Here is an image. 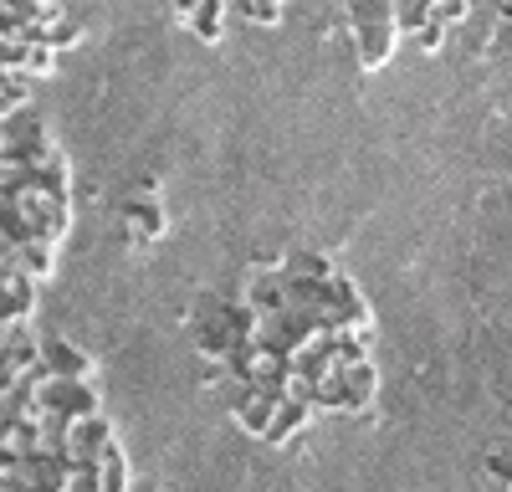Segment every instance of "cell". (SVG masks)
I'll return each mask as SVG.
<instances>
[{
	"instance_id": "6da1fadb",
	"label": "cell",
	"mask_w": 512,
	"mask_h": 492,
	"mask_svg": "<svg viewBox=\"0 0 512 492\" xmlns=\"http://www.w3.org/2000/svg\"><path fill=\"white\" fill-rule=\"evenodd\" d=\"M231 416L246 436H267L272 421H277V400L267 390H256V385H241V395L231 400Z\"/></svg>"
},
{
	"instance_id": "7a4b0ae2",
	"label": "cell",
	"mask_w": 512,
	"mask_h": 492,
	"mask_svg": "<svg viewBox=\"0 0 512 492\" xmlns=\"http://www.w3.org/2000/svg\"><path fill=\"white\" fill-rule=\"evenodd\" d=\"M308 421H313V400H303V395H282V400H277V421H272V431H267L262 441L282 446V441H292L297 431H303Z\"/></svg>"
},
{
	"instance_id": "3957f363",
	"label": "cell",
	"mask_w": 512,
	"mask_h": 492,
	"mask_svg": "<svg viewBox=\"0 0 512 492\" xmlns=\"http://www.w3.org/2000/svg\"><path fill=\"white\" fill-rule=\"evenodd\" d=\"M41 359H47L52 375H72V380H88L93 375V359L82 354L77 344H67V339H47V344H41Z\"/></svg>"
},
{
	"instance_id": "277c9868",
	"label": "cell",
	"mask_w": 512,
	"mask_h": 492,
	"mask_svg": "<svg viewBox=\"0 0 512 492\" xmlns=\"http://www.w3.org/2000/svg\"><path fill=\"white\" fill-rule=\"evenodd\" d=\"M31 308H36V277L6 267V323H31Z\"/></svg>"
},
{
	"instance_id": "5b68a950",
	"label": "cell",
	"mask_w": 512,
	"mask_h": 492,
	"mask_svg": "<svg viewBox=\"0 0 512 492\" xmlns=\"http://www.w3.org/2000/svg\"><path fill=\"white\" fill-rule=\"evenodd\" d=\"M123 221H128V241H134V246H149V241L164 236V211H159V205H149V200L134 205Z\"/></svg>"
},
{
	"instance_id": "8992f818",
	"label": "cell",
	"mask_w": 512,
	"mask_h": 492,
	"mask_svg": "<svg viewBox=\"0 0 512 492\" xmlns=\"http://www.w3.org/2000/svg\"><path fill=\"white\" fill-rule=\"evenodd\" d=\"M226 6H231V0H200V6L185 16L190 31H195L200 41H221V31H226Z\"/></svg>"
},
{
	"instance_id": "52a82bcc",
	"label": "cell",
	"mask_w": 512,
	"mask_h": 492,
	"mask_svg": "<svg viewBox=\"0 0 512 492\" xmlns=\"http://www.w3.org/2000/svg\"><path fill=\"white\" fill-rule=\"evenodd\" d=\"M344 380H349V390H354V400H359V410L374 400V390H379V380H374V364L364 359V364H354V369H344Z\"/></svg>"
},
{
	"instance_id": "ba28073f",
	"label": "cell",
	"mask_w": 512,
	"mask_h": 492,
	"mask_svg": "<svg viewBox=\"0 0 512 492\" xmlns=\"http://www.w3.org/2000/svg\"><path fill=\"white\" fill-rule=\"evenodd\" d=\"M231 6H236L246 21H256V26H277V21H282V0H231Z\"/></svg>"
},
{
	"instance_id": "9c48e42d",
	"label": "cell",
	"mask_w": 512,
	"mask_h": 492,
	"mask_svg": "<svg viewBox=\"0 0 512 492\" xmlns=\"http://www.w3.org/2000/svg\"><path fill=\"white\" fill-rule=\"evenodd\" d=\"M405 41H410L415 52H425V57H431V52H441V41H446V26H441V21H425V26H420V31H410Z\"/></svg>"
},
{
	"instance_id": "30bf717a",
	"label": "cell",
	"mask_w": 512,
	"mask_h": 492,
	"mask_svg": "<svg viewBox=\"0 0 512 492\" xmlns=\"http://www.w3.org/2000/svg\"><path fill=\"white\" fill-rule=\"evenodd\" d=\"M466 11H472L466 0H431V16H436L441 26H456V21H466Z\"/></svg>"
}]
</instances>
